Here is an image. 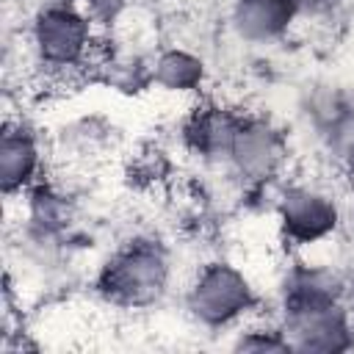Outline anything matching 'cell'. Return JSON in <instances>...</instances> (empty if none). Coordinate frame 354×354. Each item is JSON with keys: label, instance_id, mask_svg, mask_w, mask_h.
<instances>
[{"label": "cell", "instance_id": "obj_1", "mask_svg": "<svg viewBox=\"0 0 354 354\" xmlns=\"http://www.w3.org/2000/svg\"><path fill=\"white\" fill-rule=\"evenodd\" d=\"M277 321L290 351L340 354L354 348V310L348 282L321 263H296L279 282Z\"/></svg>", "mask_w": 354, "mask_h": 354}, {"label": "cell", "instance_id": "obj_2", "mask_svg": "<svg viewBox=\"0 0 354 354\" xmlns=\"http://www.w3.org/2000/svg\"><path fill=\"white\" fill-rule=\"evenodd\" d=\"M22 39L36 72L66 80L94 69L105 30L77 0H44L30 11Z\"/></svg>", "mask_w": 354, "mask_h": 354}, {"label": "cell", "instance_id": "obj_3", "mask_svg": "<svg viewBox=\"0 0 354 354\" xmlns=\"http://www.w3.org/2000/svg\"><path fill=\"white\" fill-rule=\"evenodd\" d=\"M174 279V257L166 241L141 232L119 243L97 268V299L119 313H144L158 307Z\"/></svg>", "mask_w": 354, "mask_h": 354}, {"label": "cell", "instance_id": "obj_4", "mask_svg": "<svg viewBox=\"0 0 354 354\" xmlns=\"http://www.w3.org/2000/svg\"><path fill=\"white\" fill-rule=\"evenodd\" d=\"M260 301L252 274L224 257L199 263L183 290L185 315L207 332H232L260 313Z\"/></svg>", "mask_w": 354, "mask_h": 354}, {"label": "cell", "instance_id": "obj_5", "mask_svg": "<svg viewBox=\"0 0 354 354\" xmlns=\"http://www.w3.org/2000/svg\"><path fill=\"white\" fill-rule=\"evenodd\" d=\"M274 218L285 243L318 246L340 230L343 207L337 196L315 180H285L274 196Z\"/></svg>", "mask_w": 354, "mask_h": 354}, {"label": "cell", "instance_id": "obj_6", "mask_svg": "<svg viewBox=\"0 0 354 354\" xmlns=\"http://www.w3.org/2000/svg\"><path fill=\"white\" fill-rule=\"evenodd\" d=\"M288 166V136L266 116L243 113L224 169L246 188H263L282 180Z\"/></svg>", "mask_w": 354, "mask_h": 354}, {"label": "cell", "instance_id": "obj_7", "mask_svg": "<svg viewBox=\"0 0 354 354\" xmlns=\"http://www.w3.org/2000/svg\"><path fill=\"white\" fill-rule=\"evenodd\" d=\"M47 152L39 130L22 116H6L0 136V188L6 199L25 196L44 180Z\"/></svg>", "mask_w": 354, "mask_h": 354}, {"label": "cell", "instance_id": "obj_8", "mask_svg": "<svg viewBox=\"0 0 354 354\" xmlns=\"http://www.w3.org/2000/svg\"><path fill=\"white\" fill-rule=\"evenodd\" d=\"M243 113L246 111H238L227 102H202V105H196L191 111L188 122H185V144L205 163L224 169Z\"/></svg>", "mask_w": 354, "mask_h": 354}, {"label": "cell", "instance_id": "obj_9", "mask_svg": "<svg viewBox=\"0 0 354 354\" xmlns=\"http://www.w3.org/2000/svg\"><path fill=\"white\" fill-rule=\"evenodd\" d=\"M299 17L293 0H230V28L252 47L282 41Z\"/></svg>", "mask_w": 354, "mask_h": 354}, {"label": "cell", "instance_id": "obj_10", "mask_svg": "<svg viewBox=\"0 0 354 354\" xmlns=\"http://www.w3.org/2000/svg\"><path fill=\"white\" fill-rule=\"evenodd\" d=\"M205 61L188 47H160L152 53V86L166 94H194L205 86Z\"/></svg>", "mask_w": 354, "mask_h": 354}, {"label": "cell", "instance_id": "obj_11", "mask_svg": "<svg viewBox=\"0 0 354 354\" xmlns=\"http://www.w3.org/2000/svg\"><path fill=\"white\" fill-rule=\"evenodd\" d=\"M232 348L235 351H290V343L277 321V315H252L249 321H243L241 326H235L230 332Z\"/></svg>", "mask_w": 354, "mask_h": 354}, {"label": "cell", "instance_id": "obj_12", "mask_svg": "<svg viewBox=\"0 0 354 354\" xmlns=\"http://www.w3.org/2000/svg\"><path fill=\"white\" fill-rule=\"evenodd\" d=\"M77 3L86 8V14H88L105 33L133 8L130 0H77Z\"/></svg>", "mask_w": 354, "mask_h": 354}, {"label": "cell", "instance_id": "obj_13", "mask_svg": "<svg viewBox=\"0 0 354 354\" xmlns=\"http://www.w3.org/2000/svg\"><path fill=\"white\" fill-rule=\"evenodd\" d=\"M340 0H293V6L299 8L301 17H324L329 11L337 8Z\"/></svg>", "mask_w": 354, "mask_h": 354}, {"label": "cell", "instance_id": "obj_14", "mask_svg": "<svg viewBox=\"0 0 354 354\" xmlns=\"http://www.w3.org/2000/svg\"><path fill=\"white\" fill-rule=\"evenodd\" d=\"M340 166H343V174L348 177V183H351V188H354V144L346 149V155L340 158Z\"/></svg>", "mask_w": 354, "mask_h": 354}, {"label": "cell", "instance_id": "obj_15", "mask_svg": "<svg viewBox=\"0 0 354 354\" xmlns=\"http://www.w3.org/2000/svg\"><path fill=\"white\" fill-rule=\"evenodd\" d=\"M348 304H351V310H354V279L348 282Z\"/></svg>", "mask_w": 354, "mask_h": 354}]
</instances>
